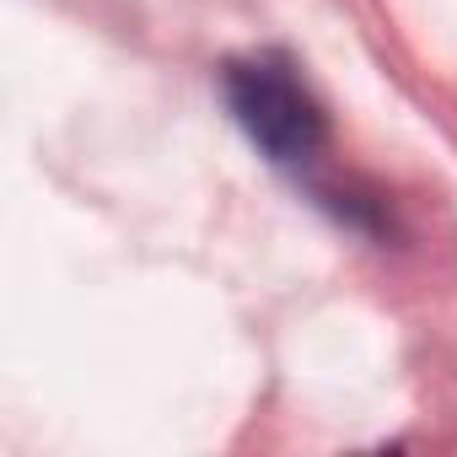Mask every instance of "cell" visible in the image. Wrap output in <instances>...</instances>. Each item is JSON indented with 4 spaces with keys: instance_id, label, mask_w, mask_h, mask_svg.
Returning <instances> with one entry per match:
<instances>
[{
    "instance_id": "obj_1",
    "label": "cell",
    "mask_w": 457,
    "mask_h": 457,
    "mask_svg": "<svg viewBox=\"0 0 457 457\" xmlns=\"http://www.w3.org/2000/svg\"><path fill=\"white\" fill-rule=\"evenodd\" d=\"M226 108L243 124V135L275 162V167H312L328 145V119L318 97L296 81V71L275 54L232 60L220 76Z\"/></svg>"
}]
</instances>
